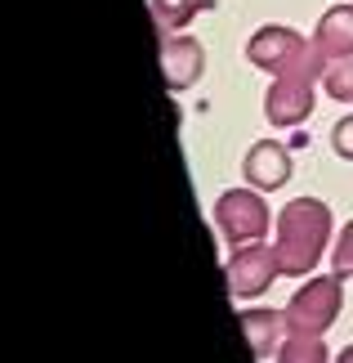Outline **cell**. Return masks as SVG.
Segmentation results:
<instances>
[{"label": "cell", "instance_id": "3957f363", "mask_svg": "<svg viewBox=\"0 0 353 363\" xmlns=\"http://www.w3.org/2000/svg\"><path fill=\"white\" fill-rule=\"evenodd\" d=\"M345 310V278H308V283L287 301V332H308V337H322Z\"/></svg>", "mask_w": 353, "mask_h": 363}, {"label": "cell", "instance_id": "ba28073f", "mask_svg": "<svg viewBox=\"0 0 353 363\" xmlns=\"http://www.w3.org/2000/svg\"><path fill=\"white\" fill-rule=\"evenodd\" d=\"M242 175H246V184L260 189V193L282 189V184L291 179V152L282 148V144H273V139H260V144L246 152Z\"/></svg>", "mask_w": 353, "mask_h": 363}, {"label": "cell", "instance_id": "4fadbf2b", "mask_svg": "<svg viewBox=\"0 0 353 363\" xmlns=\"http://www.w3.org/2000/svg\"><path fill=\"white\" fill-rule=\"evenodd\" d=\"M322 86H327L331 99L353 104V54H345V59L327 63V72H322Z\"/></svg>", "mask_w": 353, "mask_h": 363}, {"label": "cell", "instance_id": "5bb4252c", "mask_svg": "<svg viewBox=\"0 0 353 363\" xmlns=\"http://www.w3.org/2000/svg\"><path fill=\"white\" fill-rule=\"evenodd\" d=\"M331 274H335V278H353V220L340 229V238H335V251H331Z\"/></svg>", "mask_w": 353, "mask_h": 363}, {"label": "cell", "instance_id": "2e32d148", "mask_svg": "<svg viewBox=\"0 0 353 363\" xmlns=\"http://www.w3.org/2000/svg\"><path fill=\"white\" fill-rule=\"evenodd\" d=\"M335 363H353V345H345V350L335 354Z\"/></svg>", "mask_w": 353, "mask_h": 363}, {"label": "cell", "instance_id": "9a60e30c", "mask_svg": "<svg viewBox=\"0 0 353 363\" xmlns=\"http://www.w3.org/2000/svg\"><path fill=\"white\" fill-rule=\"evenodd\" d=\"M331 148L340 152L345 162H353V113L335 121V130H331Z\"/></svg>", "mask_w": 353, "mask_h": 363}, {"label": "cell", "instance_id": "8992f818", "mask_svg": "<svg viewBox=\"0 0 353 363\" xmlns=\"http://www.w3.org/2000/svg\"><path fill=\"white\" fill-rule=\"evenodd\" d=\"M313 81L318 77H273L264 94V117L273 125H300L313 113Z\"/></svg>", "mask_w": 353, "mask_h": 363}, {"label": "cell", "instance_id": "5b68a950", "mask_svg": "<svg viewBox=\"0 0 353 363\" xmlns=\"http://www.w3.org/2000/svg\"><path fill=\"white\" fill-rule=\"evenodd\" d=\"M273 278H282V264H277V251L264 247V242H246L237 247L228 264H224V283H228V296L233 301H250V296H264L273 287Z\"/></svg>", "mask_w": 353, "mask_h": 363}, {"label": "cell", "instance_id": "30bf717a", "mask_svg": "<svg viewBox=\"0 0 353 363\" xmlns=\"http://www.w3.org/2000/svg\"><path fill=\"white\" fill-rule=\"evenodd\" d=\"M242 328H246V341H250V354L255 363L264 359H277L282 350V332H287V314L282 310H242Z\"/></svg>", "mask_w": 353, "mask_h": 363}, {"label": "cell", "instance_id": "52a82bcc", "mask_svg": "<svg viewBox=\"0 0 353 363\" xmlns=\"http://www.w3.org/2000/svg\"><path fill=\"white\" fill-rule=\"evenodd\" d=\"M161 72H166V86L170 90H188L202 81L206 72V50L197 36H161Z\"/></svg>", "mask_w": 353, "mask_h": 363}, {"label": "cell", "instance_id": "8fae6325", "mask_svg": "<svg viewBox=\"0 0 353 363\" xmlns=\"http://www.w3.org/2000/svg\"><path fill=\"white\" fill-rule=\"evenodd\" d=\"M202 9H210V0H152V23L161 36H175L179 27H188Z\"/></svg>", "mask_w": 353, "mask_h": 363}, {"label": "cell", "instance_id": "6da1fadb", "mask_svg": "<svg viewBox=\"0 0 353 363\" xmlns=\"http://www.w3.org/2000/svg\"><path fill=\"white\" fill-rule=\"evenodd\" d=\"M331 242V211L327 202L318 198H295L282 206L277 216V264H282V278H300V274H313L322 251Z\"/></svg>", "mask_w": 353, "mask_h": 363}, {"label": "cell", "instance_id": "9c48e42d", "mask_svg": "<svg viewBox=\"0 0 353 363\" xmlns=\"http://www.w3.org/2000/svg\"><path fill=\"white\" fill-rule=\"evenodd\" d=\"M313 50L322 54V63H335L353 54V5H335L322 13L318 32H313Z\"/></svg>", "mask_w": 353, "mask_h": 363}, {"label": "cell", "instance_id": "7c38bea8", "mask_svg": "<svg viewBox=\"0 0 353 363\" xmlns=\"http://www.w3.org/2000/svg\"><path fill=\"white\" fill-rule=\"evenodd\" d=\"M277 363H331L327 354V341L322 337H308V332H287L277 350Z\"/></svg>", "mask_w": 353, "mask_h": 363}, {"label": "cell", "instance_id": "277c9868", "mask_svg": "<svg viewBox=\"0 0 353 363\" xmlns=\"http://www.w3.org/2000/svg\"><path fill=\"white\" fill-rule=\"evenodd\" d=\"M215 225L219 238L228 247H246V242H264L268 233V206L260 189H228L215 202Z\"/></svg>", "mask_w": 353, "mask_h": 363}, {"label": "cell", "instance_id": "7a4b0ae2", "mask_svg": "<svg viewBox=\"0 0 353 363\" xmlns=\"http://www.w3.org/2000/svg\"><path fill=\"white\" fill-rule=\"evenodd\" d=\"M246 59L264 67V72L273 77H318L327 72V63H322V54L313 50V40H304L300 32H291V27H260L255 36L246 40Z\"/></svg>", "mask_w": 353, "mask_h": 363}]
</instances>
